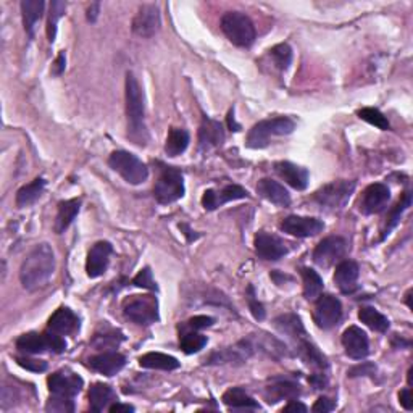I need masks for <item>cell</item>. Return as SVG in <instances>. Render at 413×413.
Here are the masks:
<instances>
[{
	"instance_id": "cell-1",
	"label": "cell",
	"mask_w": 413,
	"mask_h": 413,
	"mask_svg": "<svg viewBox=\"0 0 413 413\" xmlns=\"http://www.w3.org/2000/svg\"><path fill=\"white\" fill-rule=\"evenodd\" d=\"M55 272V255L49 244H38L26 259L23 260L20 268V281L27 291L45 286V283L52 278Z\"/></svg>"
},
{
	"instance_id": "cell-2",
	"label": "cell",
	"mask_w": 413,
	"mask_h": 413,
	"mask_svg": "<svg viewBox=\"0 0 413 413\" xmlns=\"http://www.w3.org/2000/svg\"><path fill=\"white\" fill-rule=\"evenodd\" d=\"M126 115H128V137L136 145L144 147L149 142V131L145 126L144 94L139 81L132 73L126 75Z\"/></svg>"
},
{
	"instance_id": "cell-3",
	"label": "cell",
	"mask_w": 413,
	"mask_h": 413,
	"mask_svg": "<svg viewBox=\"0 0 413 413\" xmlns=\"http://www.w3.org/2000/svg\"><path fill=\"white\" fill-rule=\"evenodd\" d=\"M294 130H296V123L287 117L259 121L247 134V147H250V149H263L272 142V137L291 134Z\"/></svg>"
},
{
	"instance_id": "cell-4",
	"label": "cell",
	"mask_w": 413,
	"mask_h": 413,
	"mask_svg": "<svg viewBox=\"0 0 413 413\" xmlns=\"http://www.w3.org/2000/svg\"><path fill=\"white\" fill-rule=\"evenodd\" d=\"M222 30L226 38L237 47H250L255 40V26L241 12H228L222 18Z\"/></svg>"
},
{
	"instance_id": "cell-5",
	"label": "cell",
	"mask_w": 413,
	"mask_h": 413,
	"mask_svg": "<svg viewBox=\"0 0 413 413\" xmlns=\"http://www.w3.org/2000/svg\"><path fill=\"white\" fill-rule=\"evenodd\" d=\"M108 165L113 172H117L120 176L130 185H141L149 178V168L147 165L126 150H115L110 155Z\"/></svg>"
},
{
	"instance_id": "cell-6",
	"label": "cell",
	"mask_w": 413,
	"mask_h": 413,
	"mask_svg": "<svg viewBox=\"0 0 413 413\" xmlns=\"http://www.w3.org/2000/svg\"><path fill=\"white\" fill-rule=\"evenodd\" d=\"M353 191H355V181L339 180L320 187V189L315 192L314 199L321 209L334 212V210H341L347 205Z\"/></svg>"
},
{
	"instance_id": "cell-7",
	"label": "cell",
	"mask_w": 413,
	"mask_h": 413,
	"mask_svg": "<svg viewBox=\"0 0 413 413\" xmlns=\"http://www.w3.org/2000/svg\"><path fill=\"white\" fill-rule=\"evenodd\" d=\"M154 194L158 204L163 205L180 200L185 196V181H182V174L180 169L173 167H163L162 173L158 176V181L155 182Z\"/></svg>"
},
{
	"instance_id": "cell-8",
	"label": "cell",
	"mask_w": 413,
	"mask_h": 413,
	"mask_svg": "<svg viewBox=\"0 0 413 413\" xmlns=\"http://www.w3.org/2000/svg\"><path fill=\"white\" fill-rule=\"evenodd\" d=\"M123 314L139 327H149L158 320V302L152 296H134L123 305Z\"/></svg>"
},
{
	"instance_id": "cell-9",
	"label": "cell",
	"mask_w": 413,
	"mask_h": 413,
	"mask_svg": "<svg viewBox=\"0 0 413 413\" xmlns=\"http://www.w3.org/2000/svg\"><path fill=\"white\" fill-rule=\"evenodd\" d=\"M342 318V305L334 296H320L315 305L314 320L320 329H333Z\"/></svg>"
},
{
	"instance_id": "cell-10",
	"label": "cell",
	"mask_w": 413,
	"mask_h": 413,
	"mask_svg": "<svg viewBox=\"0 0 413 413\" xmlns=\"http://www.w3.org/2000/svg\"><path fill=\"white\" fill-rule=\"evenodd\" d=\"M347 252V242L344 237L329 236L324 237L318 246L315 247L314 261L321 268H329L331 265L341 260Z\"/></svg>"
},
{
	"instance_id": "cell-11",
	"label": "cell",
	"mask_w": 413,
	"mask_h": 413,
	"mask_svg": "<svg viewBox=\"0 0 413 413\" xmlns=\"http://www.w3.org/2000/svg\"><path fill=\"white\" fill-rule=\"evenodd\" d=\"M162 20H160V10L155 3H145L137 10L134 20H132V33L139 38H152L160 31Z\"/></svg>"
},
{
	"instance_id": "cell-12",
	"label": "cell",
	"mask_w": 413,
	"mask_h": 413,
	"mask_svg": "<svg viewBox=\"0 0 413 413\" xmlns=\"http://www.w3.org/2000/svg\"><path fill=\"white\" fill-rule=\"evenodd\" d=\"M389 200H391L389 187L386 185H381V182H376V185H371L365 189L360 202V210L365 215L379 213L386 209Z\"/></svg>"
},
{
	"instance_id": "cell-13",
	"label": "cell",
	"mask_w": 413,
	"mask_h": 413,
	"mask_svg": "<svg viewBox=\"0 0 413 413\" xmlns=\"http://www.w3.org/2000/svg\"><path fill=\"white\" fill-rule=\"evenodd\" d=\"M113 247L107 241H99L93 246V249L87 254L86 272L89 278H99L107 272Z\"/></svg>"
},
{
	"instance_id": "cell-14",
	"label": "cell",
	"mask_w": 413,
	"mask_h": 413,
	"mask_svg": "<svg viewBox=\"0 0 413 413\" xmlns=\"http://www.w3.org/2000/svg\"><path fill=\"white\" fill-rule=\"evenodd\" d=\"M281 229L284 233L291 234L296 237H310L316 236L324 229V223L321 220L309 218V217H297V215H291V217L284 218L281 223Z\"/></svg>"
},
{
	"instance_id": "cell-15",
	"label": "cell",
	"mask_w": 413,
	"mask_h": 413,
	"mask_svg": "<svg viewBox=\"0 0 413 413\" xmlns=\"http://www.w3.org/2000/svg\"><path fill=\"white\" fill-rule=\"evenodd\" d=\"M342 346L346 353L353 360H364L370 353V342L366 333L359 327L347 328L342 334Z\"/></svg>"
},
{
	"instance_id": "cell-16",
	"label": "cell",
	"mask_w": 413,
	"mask_h": 413,
	"mask_svg": "<svg viewBox=\"0 0 413 413\" xmlns=\"http://www.w3.org/2000/svg\"><path fill=\"white\" fill-rule=\"evenodd\" d=\"M246 197H247V191L244 187L231 185L223 187V189L220 191H215V189L205 191L204 196H202V205H204L205 210L212 212V210H217L218 206L228 204V202L246 199Z\"/></svg>"
},
{
	"instance_id": "cell-17",
	"label": "cell",
	"mask_w": 413,
	"mask_h": 413,
	"mask_svg": "<svg viewBox=\"0 0 413 413\" xmlns=\"http://www.w3.org/2000/svg\"><path fill=\"white\" fill-rule=\"evenodd\" d=\"M47 384L50 394H57V396L73 399L76 394L81 392L84 381L78 375L62 373V371H58V373L49 376Z\"/></svg>"
},
{
	"instance_id": "cell-18",
	"label": "cell",
	"mask_w": 413,
	"mask_h": 413,
	"mask_svg": "<svg viewBox=\"0 0 413 413\" xmlns=\"http://www.w3.org/2000/svg\"><path fill=\"white\" fill-rule=\"evenodd\" d=\"M255 252L263 260H279L287 254V247L278 236L260 231L255 236Z\"/></svg>"
},
{
	"instance_id": "cell-19",
	"label": "cell",
	"mask_w": 413,
	"mask_h": 413,
	"mask_svg": "<svg viewBox=\"0 0 413 413\" xmlns=\"http://www.w3.org/2000/svg\"><path fill=\"white\" fill-rule=\"evenodd\" d=\"M224 142V130L223 125L212 118L204 117L199 130V147L204 152L220 147Z\"/></svg>"
},
{
	"instance_id": "cell-20",
	"label": "cell",
	"mask_w": 413,
	"mask_h": 413,
	"mask_svg": "<svg viewBox=\"0 0 413 413\" xmlns=\"http://www.w3.org/2000/svg\"><path fill=\"white\" fill-rule=\"evenodd\" d=\"M91 368L97 371L100 375L105 376H113L125 368L126 365V357L121 355L118 352H104L99 355L91 357L89 360Z\"/></svg>"
},
{
	"instance_id": "cell-21",
	"label": "cell",
	"mask_w": 413,
	"mask_h": 413,
	"mask_svg": "<svg viewBox=\"0 0 413 413\" xmlns=\"http://www.w3.org/2000/svg\"><path fill=\"white\" fill-rule=\"evenodd\" d=\"M274 172L287 182L289 186H292L294 189L304 191L309 186L310 174L305 168L294 165L291 162H278L274 163Z\"/></svg>"
},
{
	"instance_id": "cell-22",
	"label": "cell",
	"mask_w": 413,
	"mask_h": 413,
	"mask_svg": "<svg viewBox=\"0 0 413 413\" xmlns=\"http://www.w3.org/2000/svg\"><path fill=\"white\" fill-rule=\"evenodd\" d=\"M360 270L359 265L352 260H344L336 267L334 273V283L338 284L339 291L344 294H352L357 289V279H359Z\"/></svg>"
},
{
	"instance_id": "cell-23",
	"label": "cell",
	"mask_w": 413,
	"mask_h": 413,
	"mask_svg": "<svg viewBox=\"0 0 413 413\" xmlns=\"http://www.w3.org/2000/svg\"><path fill=\"white\" fill-rule=\"evenodd\" d=\"M78 328H80V320L70 309H65V307L58 309L49 320V331L62 334V336L75 333Z\"/></svg>"
},
{
	"instance_id": "cell-24",
	"label": "cell",
	"mask_w": 413,
	"mask_h": 413,
	"mask_svg": "<svg viewBox=\"0 0 413 413\" xmlns=\"http://www.w3.org/2000/svg\"><path fill=\"white\" fill-rule=\"evenodd\" d=\"M300 394L299 384L287 379L274 381L272 386L265 389V397L268 403H276L279 401H296Z\"/></svg>"
},
{
	"instance_id": "cell-25",
	"label": "cell",
	"mask_w": 413,
	"mask_h": 413,
	"mask_svg": "<svg viewBox=\"0 0 413 413\" xmlns=\"http://www.w3.org/2000/svg\"><path fill=\"white\" fill-rule=\"evenodd\" d=\"M257 192H259L263 199H267L268 202H272V204L278 206L291 205V196H289V192L284 189L279 182L268 180V178L259 181V185H257Z\"/></svg>"
},
{
	"instance_id": "cell-26",
	"label": "cell",
	"mask_w": 413,
	"mask_h": 413,
	"mask_svg": "<svg viewBox=\"0 0 413 413\" xmlns=\"http://www.w3.org/2000/svg\"><path fill=\"white\" fill-rule=\"evenodd\" d=\"M45 3L43 0H23L21 2V13H23V25L27 36L31 39L34 38V30L38 21L43 18Z\"/></svg>"
},
{
	"instance_id": "cell-27",
	"label": "cell",
	"mask_w": 413,
	"mask_h": 413,
	"mask_svg": "<svg viewBox=\"0 0 413 413\" xmlns=\"http://www.w3.org/2000/svg\"><path fill=\"white\" fill-rule=\"evenodd\" d=\"M117 402V394L108 384L95 383L89 389V403L93 412H102L110 407V403Z\"/></svg>"
},
{
	"instance_id": "cell-28",
	"label": "cell",
	"mask_w": 413,
	"mask_h": 413,
	"mask_svg": "<svg viewBox=\"0 0 413 413\" xmlns=\"http://www.w3.org/2000/svg\"><path fill=\"white\" fill-rule=\"evenodd\" d=\"M223 402L231 410H260L259 402L250 397L244 389L233 388L223 394Z\"/></svg>"
},
{
	"instance_id": "cell-29",
	"label": "cell",
	"mask_w": 413,
	"mask_h": 413,
	"mask_svg": "<svg viewBox=\"0 0 413 413\" xmlns=\"http://www.w3.org/2000/svg\"><path fill=\"white\" fill-rule=\"evenodd\" d=\"M297 349H299V355L300 359L305 362L307 365L311 366V368L324 371L328 370V360L327 357L321 353L318 349H316L314 344L307 341L305 338H302L297 341Z\"/></svg>"
},
{
	"instance_id": "cell-30",
	"label": "cell",
	"mask_w": 413,
	"mask_h": 413,
	"mask_svg": "<svg viewBox=\"0 0 413 413\" xmlns=\"http://www.w3.org/2000/svg\"><path fill=\"white\" fill-rule=\"evenodd\" d=\"M81 209V199H71L65 200L58 204V213L55 218V233L62 234L65 233V229L73 223V220L76 218V215L80 213Z\"/></svg>"
},
{
	"instance_id": "cell-31",
	"label": "cell",
	"mask_w": 413,
	"mask_h": 413,
	"mask_svg": "<svg viewBox=\"0 0 413 413\" xmlns=\"http://www.w3.org/2000/svg\"><path fill=\"white\" fill-rule=\"evenodd\" d=\"M139 365L142 368L163 370V371H172L180 368V362L174 359V357L160 352H149L145 353V355H142L139 359Z\"/></svg>"
},
{
	"instance_id": "cell-32",
	"label": "cell",
	"mask_w": 413,
	"mask_h": 413,
	"mask_svg": "<svg viewBox=\"0 0 413 413\" xmlns=\"http://www.w3.org/2000/svg\"><path fill=\"white\" fill-rule=\"evenodd\" d=\"M16 349L23 353H30V355L43 353L49 351L47 336H45V333H26L16 339Z\"/></svg>"
},
{
	"instance_id": "cell-33",
	"label": "cell",
	"mask_w": 413,
	"mask_h": 413,
	"mask_svg": "<svg viewBox=\"0 0 413 413\" xmlns=\"http://www.w3.org/2000/svg\"><path fill=\"white\" fill-rule=\"evenodd\" d=\"M274 327L279 329V333L286 334V336L296 339V341L305 338V329L304 324H302V320L294 314L278 316V318L274 320Z\"/></svg>"
},
{
	"instance_id": "cell-34",
	"label": "cell",
	"mask_w": 413,
	"mask_h": 413,
	"mask_svg": "<svg viewBox=\"0 0 413 413\" xmlns=\"http://www.w3.org/2000/svg\"><path fill=\"white\" fill-rule=\"evenodd\" d=\"M189 132L182 128H172L168 132L167 137V144H165V152H167L168 157H178L181 155L189 145Z\"/></svg>"
},
{
	"instance_id": "cell-35",
	"label": "cell",
	"mask_w": 413,
	"mask_h": 413,
	"mask_svg": "<svg viewBox=\"0 0 413 413\" xmlns=\"http://www.w3.org/2000/svg\"><path fill=\"white\" fill-rule=\"evenodd\" d=\"M45 189V181L43 178H36L33 182L23 186L20 191L16 192V205L18 206H30L34 202L40 199V196L44 194Z\"/></svg>"
},
{
	"instance_id": "cell-36",
	"label": "cell",
	"mask_w": 413,
	"mask_h": 413,
	"mask_svg": "<svg viewBox=\"0 0 413 413\" xmlns=\"http://www.w3.org/2000/svg\"><path fill=\"white\" fill-rule=\"evenodd\" d=\"M410 205H412V192L407 191L401 199V202L394 206L391 212H389L386 223H384V226H383V231H381V239H386L389 234H391L392 229L397 226L399 222H401V217L403 215V212H405Z\"/></svg>"
},
{
	"instance_id": "cell-37",
	"label": "cell",
	"mask_w": 413,
	"mask_h": 413,
	"mask_svg": "<svg viewBox=\"0 0 413 413\" xmlns=\"http://www.w3.org/2000/svg\"><path fill=\"white\" fill-rule=\"evenodd\" d=\"M250 346L247 342H242V349H236V347H229V349H223V351L215 352L212 357H210L209 364L217 365V364H228V362H244L247 357L250 355Z\"/></svg>"
},
{
	"instance_id": "cell-38",
	"label": "cell",
	"mask_w": 413,
	"mask_h": 413,
	"mask_svg": "<svg viewBox=\"0 0 413 413\" xmlns=\"http://www.w3.org/2000/svg\"><path fill=\"white\" fill-rule=\"evenodd\" d=\"M359 320L365 323L366 327L378 333H386L389 329V320L373 307H364L359 311Z\"/></svg>"
},
{
	"instance_id": "cell-39",
	"label": "cell",
	"mask_w": 413,
	"mask_h": 413,
	"mask_svg": "<svg viewBox=\"0 0 413 413\" xmlns=\"http://www.w3.org/2000/svg\"><path fill=\"white\" fill-rule=\"evenodd\" d=\"M302 281H304V296L307 300L318 299L323 291V279L311 268L302 270Z\"/></svg>"
},
{
	"instance_id": "cell-40",
	"label": "cell",
	"mask_w": 413,
	"mask_h": 413,
	"mask_svg": "<svg viewBox=\"0 0 413 413\" xmlns=\"http://www.w3.org/2000/svg\"><path fill=\"white\" fill-rule=\"evenodd\" d=\"M65 10H67V2L54 0V2L50 3V12H49V20H47V38H49L50 44L55 40V36H57L58 20L65 15Z\"/></svg>"
},
{
	"instance_id": "cell-41",
	"label": "cell",
	"mask_w": 413,
	"mask_h": 413,
	"mask_svg": "<svg viewBox=\"0 0 413 413\" xmlns=\"http://www.w3.org/2000/svg\"><path fill=\"white\" fill-rule=\"evenodd\" d=\"M270 57H272L274 67L279 70H287L292 62V49L287 44H278L270 50Z\"/></svg>"
},
{
	"instance_id": "cell-42",
	"label": "cell",
	"mask_w": 413,
	"mask_h": 413,
	"mask_svg": "<svg viewBox=\"0 0 413 413\" xmlns=\"http://www.w3.org/2000/svg\"><path fill=\"white\" fill-rule=\"evenodd\" d=\"M357 115H359L362 120L370 123V125H373L376 128H379V130L386 131V130H389V128H391V125H389V121H388V118L384 117V115L381 113L378 108H370V107L362 108V110H359V112H357Z\"/></svg>"
},
{
	"instance_id": "cell-43",
	"label": "cell",
	"mask_w": 413,
	"mask_h": 413,
	"mask_svg": "<svg viewBox=\"0 0 413 413\" xmlns=\"http://www.w3.org/2000/svg\"><path fill=\"white\" fill-rule=\"evenodd\" d=\"M205 344H206V338L204 334H199V333H186L180 341L182 352L189 353V355L191 353L200 352L202 349L205 347Z\"/></svg>"
},
{
	"instance_id": "cell-44",
	"label": "cell",
	"mask_w": 413,
	"mask_h": 413,
	"mask_svg": "<svg viewBox=\"0 0 413 413\" xmlns=\"http://www.w3.org/2000/svg\"><path fill=\"white\" fill-rule=\"evenodd\" d=\"M45 412L49 413H71L75 412V403H73L71 397H63L52 394L45 405Z\"/></svg>"
},
{
	"instance_id": "cell-45",
	"label": "cell",
	"mask_w": 413,
	"mask_h": 413,
	"mask_svg": "<svg viewBox=\"0 0 413 413\" xmlns=\"http://www.w3.org/2000/svg\"><path fill=\"white\" fill-rule=\"evenodd\" d=\"M123 339H125V336H123L121 333L118 331H113V329H110V333H104V334H95L94 341L93 344L95 347L99 349H107V347H115L118 346Z\"/></svg>"
},
{
	"instance_id": "cell-46",
	"label": "cell",
	"mask_w": 413,
	"mask_h": 413,
	"mask_svg": "<svg viewBox=\"0 0 413 413\" xmlns=\"http://www.w3.org/2000/svg\"><path fill=\"white\" fill-rule=\"evenodd\" d=\"M132 284H134V286H137V287L149 289V291H157V289H158L157 283L154 281L152 272H150L149 267H145L144 270H141V272L136 274L134 279H132Z\"/></svg>"
},
{
	"instance_id": "cell-47",
	"label": "cell",
	"mask_w": 413,
	"mask_h": 413,
	"mask_svg": "<svg viewBox=\"0 0 413 413\" xmlns=\"http://www.w3.org/2000/svg\"><path fill=\"white\" fill-rule=\"evenodd\" d=\"M247 300H249V309L252 311V315H254V318L259 320V321L263 320L265 315H267V314H265L263 305H261L260 302L255 299V289H254V286L247 287Z\"/></svg>"
},
{
	"instance_id": "cell-48",
	"label": "cell",
	"mask_w": 413,
	"mask_h": 413,
	"mask_svg": "<svg viewBox=\"0 0 413 413\" xmlns=\"http://www.w3.org/2000/svg\"><path fill=\"white\" fill-rule=\"evenodd\" d=\"M16 362L21 368H25L27 371H33V373H43V371L47 370V364H45L44 360L27 359V357H18Z\"/></svg>"
},
{
	"instance_id": "cell-49",
	"label": "cell",
	"mask_w": 413,
	"mask_h": 413,
	"mask_svg": "<svg viewBox=\"0 0 413 413\" xmlns=\"http://www.w3.org/2000/svg\"><path fill=\"white\" fill-rule=\"evenodd\" d=\"M47 336V342H49V351L54 353H63L67 351V342L65 339L62 338V334H57L54 331L45 333Z\"/></svg>"
},
{
	"instance_id": "cell-50",
	"label": "cell",
	"mask_w": 413,
	"mask_h": 413,
	"mask_svg": "<svg viewBox=\"0 0 413 413\" xmlns=\"http://www.w3.org/2000/svg\"><path fill=\"white\" fill-rule=\"evenodd\" d=\"M215 323V320L212 316H206V315H197L194 318H191L187 321V327L192 329H205L210 328Z\"/></svg>"
},
{
	"instance_id": "cell-51",
	"label": "cell",
	"mask_w": 413,
	"mask_h": 413,
	"mask_svg": "<svg viewBox=\"0 0 413 413\" xmlns=\"http://www.w3.org/2000/svg\"><path fill=\"white\" fill-rule=\"evenodd\" d=\"M16 399H18V392L15 388H12V386L2 388V408L3 410H7L8 407L13 405Z\"/></svg>"
},
{
	"instance_id": "cell-52",
	"label": "cell",
	"mask_w": 413,
	"mask_h": 413,
	"mask_svg": "<svg viewBox=\"0 0 413 413\" xmlns=\"http://www.w3.org/2000/svg\"><path fill=\"white\" fill-rule=\"evenodd\" d=\"M334 402L331 401V399H328V397H320L318 401L315 402V405L311 407V412H315V413H328V412H331V410H334Z\"/></svg>"
},
{
	"instance_id": "cell-53",
	"label": "cell",
	"mask_w": 413,
	"mask_h": 413,
	"mask_svg": "<svg viewBox=\"0 0 413 413\" xmlns=\"http://www.w3.org/2000/svg\"><path fill=\"white\" fill-rule=\"evenodd\" d=\"M399 401H401V405L405 408V410H412V408H413L412 389L405 388L403 391H401V394H399Z\"/></svg>"
},
{
	"instance_id": "cell-54",
	"label": "cell",
	"mask_w": 413,
	"mask_h": 413,
	"mask_svg": "<svg viewBox=\"0 0 413 413\" xmlns=\"http://www.w3.org/2000/svg\"><path fill=\"white\" fill-rule=\"evenodd\" d=\"M373 371H376V368L373 365L366 364V365H359L355 366V368H352L351 371H349V376H362V373L364 375H373Z\"/></svg>"
},
{
	"instance_id": "cell-55",
	"label": "cell",
	"mask_w": 413,
	"mask_h": 413,
	"mask_svg": "<svg viewBox=\"0 0 413 413\" xmlns=\"http://www.w3.org/2000/svg\"><path fill=\"white\" fill-rule=\"evenodd\" d=\"M310 383L314 384L315 389H324L328 381H327V378H324L323 373H316V375L310 376Z\"/></svg>"
},
{
	"instance_id": "cell-56",
	"label": "cell",
	"mask_w": 413,
	"mask_h": 413,
	"mask_svg": "<svg viewBox=\"0 0 413 413\" xmlns=\"http://www.w3.org/2000/svg\"><path fill=\"white\" fill-rule=\"evenodd\" d=\"M108 412H112V413H121V412L130 413V412H134V407L128 405V403L115 402V403H112V405L108 407Z\"/></svg>"
},
{
	"instance_id": "cell-57",
	"label": "cell",
	"mask_w": 413,
	"mask_h": 413,
	"mask_svg": "<svg viewBox=\"0 0 413 413\" xmlns=\"http://www.w3.org/2000/svg\"><path fill=\"white\" fill-rule=\"evenodd\" d=\"M307 410H309V408H307L304 403H300L297 401H291L286 407L283 408V412H302V413H305Z\"/></svg>"
},
{
	"instance_id": "cell-58",
	"label": "cell",
	"mask_w": 413,
	"mask_h": 413,
	"mask_svg": "<svg viewBox=\"0 0 413 413\" xmlns=\"http://www.w3.org/2000/svg\"><path fill=\"white\" fill-rule=\"evenodd\" d=\"M99 13H100V3L99 2L91 3V7L87 8V20L94 23L99 18Z\"/></svg>"
},
{
	"instance_id": "cell-59",
	"label": "cell",
	"mask_w": 413,
	"mask_h": 413,
	"mask_svg": "<svg viewBox=\"0 0 413 413\" xmlns=\"http://www.w3.org/2000/svg\"><path fill=\"white\" fill-rule=\"evenodd\" d=\"M65 62H67L65 54L62 52L60 55H58L57 62H55V70H54V75H62L63 70H65Z\"/></svg>"
},
{
	"instance_id": "cell-60",
	"label": "cell",
	"mask_w": 413,
	"mask_h": 413,
	"mask_svg": "<svg viewBox=\"0 0 413 413\" xmlns=\"http://www.w3.org/2000/svg\"><path fill=\"white\" fill-rule=\"evenodd\" d=\"M228 125L229 128H231V131H239L241 126L237 125L236 121H234V110H231V112L228 113Z\"/></svg>"
},
{
	"instance_id": "cell-61",
	"label": "cell",
	"mask_w": 413,
	"mask_h": 413,
	"mask_svg": "<svg viewBox=\"0 0 413 413\" xmlns=\"http://www.w3.org/2000/svg\"><path fill=\"white\" fill-rule=\"evenodd\" d=\"M405 299H407V305H408V309H412V291H408L407 292V296H405Z\"/></svg>"
}]
</instances>
